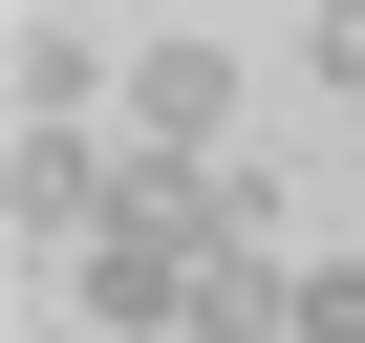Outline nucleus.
Returning <instances> with one entry per match:
<instances>
[{
    "label": "nucleus",
    "mask_w": 365,
    "mask_h": 343,
    "mask_svg": "<svg viewBox=\"0 0 365 343\" xmlns=\"http://www.w3.org/2000/svg\"><path fill=\"white\" fill-rule=\"evenodd\" d=\"M301 65H322V86L365 107V0H322V43H301Z\"/></svg>",
    "instance_id": "7ed1b4c3"
},
{
    "label": "nucleus",
    "mask_w": 365,
    "mask_h": 343,
    "mask_svg": "<svg viewBox=\"0 0 365 343\" xmlns=\"http://www.w3.org/2000/svg\"><path fill=\"white\" fill-rule=\"evenodd\" d=\"M301 343H365V258H322V279H301Z\"/></svg>",
    "instance_id": "f03ea898"
},
{
    "label": "nucleus",
    "mask_w": 365,
    "mask_h": 343,
    "mask_svg": "<svg viewBox=\"0 0 365 343\" xmlns=\"http://www.w3.org/2000/svg\"><path fill=\"white\" fill-rule=\"evenodd\" d=\"M237 129V65L194 43V22H172V43H129V150H215Z\"/></svg>",
    "instance_id": "f257e3e1"
}]
</instances>
